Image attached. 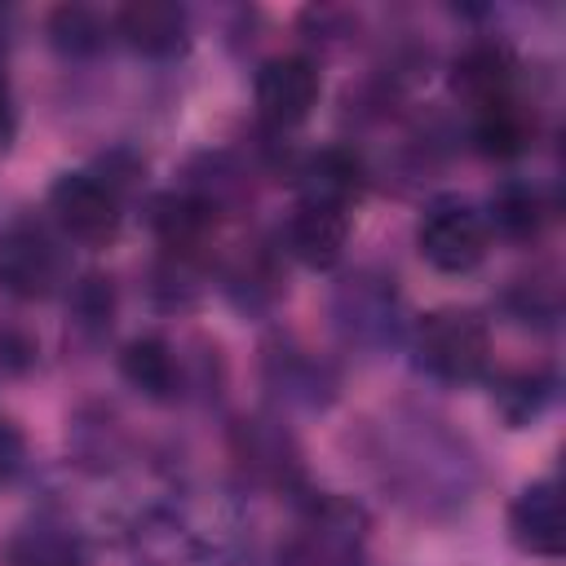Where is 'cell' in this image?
Listing matches in <instances>:
<instances>
[{
    "label": "cell",
    "instance_id": "cell-23",
    "mask_svg": "<svg viewBox=\"0 0 566 566\" xmlns=\"http://www.w3.org/2000/svg\"><path fill=\"white\" fill-rule=\"evenodd\" d=\"M539 133V115H535V97H513L486 111L464 115V142L482 155V159H517L535 146Z\"/></svg>",
    "mask_w": 566,
    "mask_h": 566
},
{
    "label": "cell",
    "instance_id": "cell-11",
    "mask_svg": "<svg viewBox=\"0 0 566 566\" xmlns=\"http://www.w3.org/2000/svg\"><path fill=\"white\" fill-rule=\"evenodd\" d=\"M495 248V234L486 226V212L469 195H433L424 199L416 217V252L438 274H473Z\"/></svg>",
    "mask_w": 566,
    "mask_h": 566
},
{
    "label": "cell",
    "instance_id": "cell-8",
    "mask_svg": "<svg viewBox=\"0 0 566 566\" xmlns=\"http://www.w3.org/2000/svg\"><path fill=\"white\" fill-rule=\"evenodd\" d=\"M407 354L411 367L442 389H469L482 385L495 367V345H491V323L486 314L469 305H438L411 318L407 332Z\"/></svg>",
    "mask_w": 566,
    "mask_h": 566
},
{
    "label": "cell",
    "instance_id": "cell-4",
    "mask_svg": "<svg viewBox=\"0 0 566 566\" xmlns=\"http://www.w3.org/2000/svg\"><path fill=\"white\" fill-rule=\"evenodd\" d=\"M119 380L142 394L146 402L172 407V402H190V398H217L226 389V358L212 340L195 336V340H177L168 332H137L119 345L115 354Z\"/></svg>",
    "mask_w": 566,
    "mask_h": 566
},
{
    "label": "cell",
    "instance_id": "cell-20",
    "mask_svg": "<svg viewBox=\"0 0 566 566\" xmlns=\"http://www.w3.org/2000/svg\"><path fill=\"white\" fill-rule=\"evenodd\" d=\"M504 526H509V539L517 553H526L535 562H562L566 557V526H562L557 473H544V478H531L526 486H517V495L509 500Z\"/></svg>",
    "mask_w": 566,
    "mask_h": 566
},
{
    "label": "cell",
    "instance_id": "cell-9",
    "mask_svg": "<svg viewBox=\"0 0 566 566\" xmlns=\"http://www.w3.org/2000/svg\"><path fill=\"white\" fill-rule=\"evenodd\" d=\"M256 380L265 389V407L279 416H323L340 398V363L314 349L305 336L274 327L256 349Z\"/></svg>",
    "mask_w": 566,
    "mask_h": 566
},
{
    "label": "cell",
    "instance_id": "cell-14",
    "mask_svg": "<svg viewBox=\"0 0 566 566\" xmlns=\"http://www.w3.org/2000/svg\"><path fill=\"white\" fill-rule=\"evenodd\" d=\"M447 84H451V97L460 102L464 115L531 93V88H526V62H522V53H517L504 35H491V31L469 35V40L451 53V62H447Z\"/></svg>",
    "mask_w": 566,
    "mask_h": 566
},
{
    "label": "cell",
    "instance_id": "cell-24",
    "mask_svg": "<svg viewBox=\"0 0 566 566\" xmlns=\"http://www.w3.org/2000/svg\"><path fill=\"white\" fill-rule=\"evenodd\" d=\"M66 301V336L75 349H102L115 332V318H119V287L111 274L102 270H88V274H75L71 287L62 292Z\"/></svg>",
    "mask_w": 566,
    "mask_h": 566
},
{
    "label": "cell",
    "instance_id": "cell-3",
    "mask_svg": "<svg viewBox=\"0 0 566 566\" xmlns=\"http://www.w3.org/2000/svg\"><path fill=\"white\" fill-rule=\"evenodd\" d=\"M146 159L128 146H111L80 168H62L44 190V217L71 248H111L124 230L128 203L142 195Z\"/></svg>",
    "mask_w": 566,
    "mask_h": 566
},
{
    "label": "cell",
    "instance_id": "cell-21",
    "mask_svg": "<svg viewBox=\"0 0 566 566\" xmlns=\"http://www.w3.org/2000/svg\"><path fill=\"white\" fill-rule=\"evenodd\" d=\"M482 212H486V226L495 239L504 243H539L557 217V199L553 190L539 181V177H504L491 186V195L482 199Z\"/></svg>",
    "mask_w": 566,
    "mask_h": 566
},
{
    "label": "cell",
    "instance_id": "cell-19",
    "mask_svg": "<svg viewBox=\"0 0 566 566\" xmlns=\"http://www.w3.org/2000/svg\"><path fill=\"white\" fill-rule=\"evenodd\" d=\"M115 44L146 62H177L195 44L190 9L177 0H133L115 9Z\"/></svg>",
    "mask_w": 566,
    "mask_h": 566
},
{
    "label": "cell",
    "instance_id": "cell-10",
    "mask_svg": "<svg viewBox=\"0 0 566 566\" xmlns=\"http://www.w3.org/2000/svg\"><path fill=\"white\" fill-rule=\"evenodd\" d=\"M71 243L44 212H18L0 226V292L13 301H53L71 287Z\"/></svg>",
    "mask_w": 566,
    "mask_h": 566
},
{
    "label": "cell",
    "instance_id": "cell-18",
    "mask_svg": "<svg viewBox=\"0 0 566 566\" xmlns=\"http://www.w3.org/2000/svg\"><path fill=\"white\" fill-rule=\"evenodd\" d=\"M349 230H354V212L332 208V203L292 199V208L283 212L274 239H279V248H283V256H287L292 265H305V270H336V265L345 261Z\"/></svg>",
    "mask_w": 566,
    "mask_h": 566
},
{
    "label": "cell",
    "instance_id": "cell-2",
    "mask_svg": "<svg viewBox=\"0 0 566 566\" xmlns=\"http://www.w3.org/2000/svg\"><path fill=\"white\" fill-rule=\"evenodd\" d=\"M256 544L243 495L164 491L124 522L128 566H243Z\"/></svg>",
    "mask_w": 566,
    "mask_h": 566
},
{
    "label": "cell",
    "instance_id": "cell-26",
    "mask_svg": "<svg viewBox=\"0 0 566 566\" xmlns=\"http://www.w3.org/2000/svg\"><path fill=\"white\" fill-rule=\"evenodd\" d=\"M208 279H212V261L186 252H155V261L146 265V296L164 314H186L208 292Z\"/></svg>",
    "mask_w": 566,
    "mask_h": 566
},
{
    "label": "cell",
    "instance_id": "cell-16",
    "mask_svg": "<svg viewBox=\"0 0 566 566\" xmlns=\"http://www.w3.org/2000/svg\"><path fill=\"white\" fill-rule=\"evenodd\" d=\"M0 566H93V535L62 504H40L9 526Z\"/></svg>",
    "mask_w": 566,
    "mask_h": 566
},
{
    "label": "cell",
    "instance_id": "cell-29",
    "mask_svg": "<svg viewBox=\"0 0 566 566\" xmlns=\"http://www.w3.org/2000/svg\"><path fill=\"white\" fill-rule=\"evenodd\" d=\"M22 464H27V447H22V433H18L9 420H0V486H4V482H13Z\"/></svg>",
    "mask_w": 566,
    "mask_h": 566
},
{
    "label": "cell",
    "instance_id": "cell-12",
    "mask_svg": "<svg viewBox=\"0 0 566 566\" xmlns=\"http://www.w3.org/2000/svg\"><path fill=\"white\" fill-rule=\"evenodd\" d=\"M287 256L274 239V230H252L230 248H217L212 261V283L221 296L248 314V318H270L283 296H287Z\"/></svg>",
    "mask_w": 566,
    "mask_h": 566
},
{
    "label": "cell",
    "instance_id": "cell-28",
    "mask_svg": "<svg viewBox=\"0 0 566 566\" xmlns=\"http://www.w3.org/2000/svg\"><path fill=\"white\" fill-rule=\"evenodd\" d=\"M35 358H40L35 336H31L27 327L4 323V327H0V367H4V371H31Z\"/></svg>",
    "mask_w": 566,
    "mask_h": 566
},
{
    "label": "cell",
    "instance_id": "cell-27",
    "mask_svg": "<svg viewBox=\"0 0 566 566\" xmlns=\"http://www.w3.org/2000/svg\"><path fill=\"white\" fill-rule=\"evenodd\" d=\"M504 318L531 332H553L562 323V274L553 265H531L526 274H513L500 292Z\"/></svg>",
    "mask_w": 566,
    "mask_h": 566
},
{
    "label": "cell",
    "instance_id": "cell-17",
    "mask_svg": "<svg viewBox=\"0 0 566 566\" xmlns=\"http://www.w3.org/2000/svg\"><path fill=\"white\" fill-rule=\"evenodd\" d=\"M287 181H292L296 199L332 203V208L354 212L358 199L371 186V172H367V159L358 155L354 142H327V146H314V150H296L292 168H287Z\"/></svg>",
    "mask_w": 566,
    "mask_h": 566
},
{
    "label": "cell",
    "instance_id": "cell-7",
    "mask_svg": "<svg viewBox=\"0 0 566 566\" xmlns=\"http://www.w3.org/2000/svg\"><path fill=\"white\" fill-rule=\"evenodd\" d=\"M226 455L234 464L239 491L248 495H274V500H296L305 495L310 469H305V447L292 429L287 416L256 407V411H239L226 424Z\"/></svg>",
    "mask_w": 566,
    "mask_h": 566
},
{
    "label": "cell",
    "instance_id": "cell-25",
    "mask_svg": "<svg viewBox=\"0 0 566 566\" xmlns=\"http://www.w3.org/2000/svg\"><path fill=\"white\" fill-rule=\"evenodd\" d=\"M44 40L66 62H97L115 44V13L97 9V4H84V0H66V4L49 9Z\"/></svg>",
    "mask_w": 566,
    "mask_h": 566
},
{
    "label": "cell",
    "instance_id": "cell-5",
    "mask_svg": "<svg viewBox=\"0 0 566 566\" xmlns=\"http://www.w3.org/2000/svg\"><path fill=\"white\" fill-rule=\"evenodd\" d=\"M371 513L345 491L310 486L287 504V526L274 539L283 566H371Z\"/></svg>",
    "mask_w": 566,
    "mask_h": 566
},
{
    "label": "cell",
    "instance_id": "cell-22",
    "mask_svg": "<svg viewBox=\"0 0 566 566\" xmlns=\"http://www.w3.org/2000/svg\"><path fill=\"white\" fill-rule=\"evenodd\" d=\"M491 407L509 429H531L548 416L557 402V371L548 363H526V367H491Z\"/></svg>",
    "mask_w": 566,
    "mask_h": 566
},
{
    "label": "cell",
    "instance_id": "cell-1",
    "mask_svg": "<svg viewBox=\"0 0 566 566\" xmlns=\"http://www.w3.org/2000/svg\"><path fill=\"white\" fill-rule=\"evenodd\" d=\"M349 451L371 486L416 522H451L486 482L478 442L429 402H385L354 424Z\"/></svg>",
    "mask_w": 566,
    "mask_h": 566
},
{
    "label": "cell",
    "instance_id": "cell-6",
    "mask_svg": "<svg viewBox=\"0 0 566 566\" xmlns=\"http://www.w3.org/2000/svg\"><path fill=\"white\" fill-rule=\"evenodd\" d=\"M411 310L402 296V283L380 265H354L340 270L327 292V323L340 340V349L358 358H380L398 345H407Z\"/></svg>",
    "mask_w": 566,
    "mask_h": 566
},
{
    "label": "cell",
    "instance_id": "cell-15",
    "mask_svg": "<svg viewBox=\"0 0 566 566\" xmlns=\"http://www.w3.org/2000/svg\"><path fill=\"white\" fill-rule=\"evenodd\" d=\"M265 181V172L256 168V159L239 146H208L195 150L181 172H177V190L190 195L208 217H217L221 226H230L234 217H243L256 199V186Z\"/></svg>",
    "mask_w": 566,
    "mask_h": 566
},
{
    "label": "cell",
    "instance_id": "cell-30",
    "mask_svg": "<svg viewBox=\"0 0 566 566\" xmlns=\"http://www.w3.org/2000/svg\"><path fill=\"white\" fill-rule=\"evenodd\" d=\"M13 133H18V102H13V84L4 75V66H0V150H9Z\"/></svg>",
    "mask_w": 566,
    "mask_h": 566
},
{
    "label": "cell",
    "instance_id": "cell-13",
    "mask_svg": "<svg viewBox=\"0 0 566 566\" xmlns=\"http://www.w3.org/2000/svg\"><path fill=\"white\" fill-rule=\"evenodd\" d=\"M323 97V66L310 49H283L256 62L252 71V106H256V128L287 137L296 133Z\"/></svg>",
    "mask_w": 566,
    "mask_h": 566
}]
</instances>
